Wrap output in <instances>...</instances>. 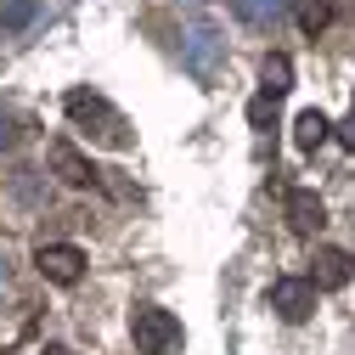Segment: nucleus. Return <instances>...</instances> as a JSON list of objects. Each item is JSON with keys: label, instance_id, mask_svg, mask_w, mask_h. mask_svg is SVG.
<instances>
[{"label": "nucleus", "instance_id": "1", "mask_svg": "<svg viewBox=\"0 0 355 355\" xmlns=\"http://www.w3.org/2000/svg\"><path fill=\"white\" fill-rule=\"evenodd\" d=\"M62 107H68V119L85 130V136H96L102 147H130V124H124V113L107 102V96H96V91H68L62 96Z\"/></svg>", "mask_w": 355, "mask_h": 355}, {"label": "nucleus", "instance_id": "2", "mask_svg": "<svg viewBox=\"0 0 355 355\" xmlns=\"http://www.w3.org/2000/svg\"><path fill=\"white\" fill-rule=\"evenodd\" d=\"M181 62H187V73L192 79H220V68H226V40H220V28L209 23V17H192L187 28H181Z\"/></svg>", "mask_w": 355, "mask_h": 355}, {"label": "nucleus", "instance_id": "3", "mask_svg": "<svg viewBox=\"0 0 355 355\" xmlns=\"http://www.w3.org/2000/svg\"><path fill=\"white\" fill-rule=\"evenodd\" d=\"M130 338H136L141 355H175L181 349V322L164 304H136L130 310Z\"/></svg>", "mask_w": 355, "mask_h": 355}, {"label": "nucleus", "instance_id": "4", "mask_svg": "<svg viewBox=\"0 0 355 355\" xmlns=\"http://www.w3.org/2000/svg\"><path fill=\"white\" fill-rule=\"evenodd\" d=\"M271 310L282 322H310V316H316V282H310V277H282L271 288Z\"/></svg>", "mask_w": 355, "mask_h": 355}, {"label": "nucleus", "instance_id": "5", "mask_svg": "<svg viewBox=\"0 0 355 355\" xmlns=\"http://www.w3.org/2000/svg\"><path fill=\"white\" fill-rule=\"evenodd\" d=\"M34 265H40V277L57 282V288H73V282L85 277V254H79L73 243H46V248L34 254Z\"/></svg>", "mask_w": 355, "mask_h": 355}, {"label": "nucleus", "instance_id": "6", "mask_svg": "<svg viewBox=\"0 0 355 355\" xmlns=\"http://www.w3.org/2000/svg\"><path fill=\"white\" fill-rule=\"evenodd\" d=\"M51 169L62 175L68 187H96V181H102V175L91 169V158H85L73 141H51Z\"/></svg>", "mask_w": 355, "mask_h": 355}, {"label": "nucleus", "instance_id": "7", "mask_svg": "<svg viewBox=\"0 0 355 355\" xmlns=\"http://www.w3.org/2000/svg\"><path fill=\"white\" fill-rule=\"evenodd\" d=\"M310 265H316V271H310V282H316V288H344V282L355 277V259H349L344 248H316V259H310Z\"/></svg>", "mask_w": 355, "mask_h": 355}, {"label": "nucleus", "instance_id": "8", "mask_svg": "<svg viewBox=\"0 0 355 355\" xmlns=\"http://www.w3.org/2000/svg\"><path fill=\"white\" fill-rule=\"evenodd\" d=\"M322 220H327V209H322V198L310 192V187H293L288 192V226L293 232H316Z\"/></svg>", "mask_w": 355, "mask_h": 355}, {"label": "nucleus", "instance_id": "9", "mask_svg": "<svg viewBox=\"0 0 355 355\" xmlns=\"http://www.w3.org/2000/svg\"><path fill=\"white\" fill-rule=\"evenodd\" d=\"M232 12L248 23V28H271L293 12V0H232Z\"/></svg>", "mask_w": 355, "mask_h": 355}, {"label": "nucleus", "instance_id": "10", "mask_svg": "<svg viewBox=\"0 0 355 355\" xmlns=\"http://www.w3.org/2000/svg\"><path fill=\"white\" fill-rule=\"evenodd\" d=\"M327 136H333V119H327L322 107H310V113L293 119V147H299V153H316Z\"/></svg>", "mask_w": 355, "mask_h": 355}, {"label": "nucleus", "instance_id": "11", "mask_svg": "<svg viewBox=\"0 0 355 355\" xmlns=\"http://www.w3.org/2000/svg\"><path fill=\"white\" fill-rule=\"evenodd\" d=\"M259 79H265V96H288V91H293V62H288L282 51H277V57H265Z\"/></svg>", "mask_w": 355, "mask_h": 355}, {"label": "nucleus", "instance_id": "12", "mask_svg": "<svg viewBox=\"0 0 355 355\" xmlns=\"http://www.w3.org/2000/svg\"><path fill=\"white\" fill-rule=\"evenodd\" d=\"M299 23H304V34H322V28L333 23V0H304V6H299Z\"/></svg>", "mask_w": 355, "mask_h": 355}, {"label": "nucleus", "instance_id": "13", "mask_svg": "<svg viewBox=\"0 0 355 355\" xmlns=\"http://www.w3.org/2000/svg\"><path fill=\"white\" fill-rule=\"evenodd\" d=\"M248 124H254V130H271V124H277V96L259 91V96L248 102Z\"/></svg>", "mask_w": 355, "mask_h": 355}, {"label": "nucleus", "instance_id": "14", "mask_svg": "<svg viewBox=\"0 0 355 355\" xmlns=\"http://www.w3.org/2000/svg\"><path fill=\"white\" fill-rule=\"evenodd\" d=\"M17 136H23V119H17L12 107H0V153H12Z\"/></svg>", "mask_w": 355, "mask_h": 355}, {"label": "nucleus", "instance_id": "15", "mask_svg": "<svg viewBox=\"0 0 355 355\" xmlns=\"http://www.w3.org/2000/svg\"><path fill=\"white\" fill-rule=\"evenodd\" d=\"M28 17H34V0H12V6L0 12V28H23Z\"/></svg>", "mask_w": 355, "mask_h": 355}, {"label": "nucleus", "instance_id": "16", "mask_svg": "<svg viewBox=\"0 0 355 355\" xmlns=\"http://www.w3.org/2000/svg\"><path fill=\"white\" fill-rule=\"evenodd\" d=\"M338 141H344V147H349V153H355V113H349V119H344V124H338Z\"/></svg>", "mask_w": 355, "mask_h": 355}, {"label": "nucleus", "instance_id": "17", "mask_svg": "<svg viewBox=\"0 0 355 355\" xmlns=\"http://www.w3.org/2000/svg\"><path fill=\"white\" fill-rule=\"evenodd\" d=\"M40 355H73V349H62V344H46V349H40Z\"/></svg>", "mask_w": 355, "mask_h": 355}, {"label": "nucleus", "instance_id": "18", "mask_svg": "<svg viewBox=\"0 0 355 355\" xmlns=\"http://www.w3.org/2000/svg\"><path fill=\"white\" fill-rule=\"evenodd\" d=\"M0 293H6V265H0Z\"/></svg>", "mask_w": 355, "mask_h": 355}]
</instances>
